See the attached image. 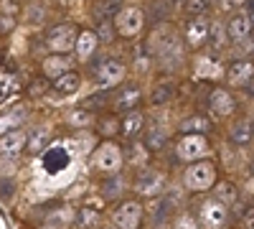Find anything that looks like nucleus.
<instances>
[{"label": "nucleus", "mask_w": 254, "mask_h": 229, "mask_svg": "<svg viewBox=\"0 0 254 229\" xmlns=\"http://www.w3.org/2000/svg\"><path fill=\"white\" fill-rule=\"evenodd\" d=\"M112 26H115V33H117L120 38L132 41V38H137V36L142 33V28H145V13H142V8H137V5H122V8L115 13V18H112Z\"/></svg>", "instance_id": "obj_1"}, {"label": "nucleus", "mask_w": 254, "mask_h": 229, "mask_svg": "<svg viewBox=\"0 0 254 229\" xmlns=\"http://www.w3.org/2000/svg\"><path fill=\"white\" fill-rule=\"evenodd\" d=\"M216 183V165L211 160H196V163H188V168L183 173V186L193 194L208 191L214 189Z\"/></svg>", "instance_id": "obj_2"}, {"label": "nucleus", "mask_w": 254, "mask_h": 229, "mask_svg": "<svg viewBox=\"0 0 254 229\" xmlns=\"http://www.w3.org/2000/svg\"><path fill=\"white\" fill-rule=\"evenodd\" d=\"M92 160V168L99 171V173H117L122 168V160H125V153L120 151V145L112 143V140H104L102 145L92 151L89 155Z\"/></svg>", "instance_id": "obj_3"}, {"label": "nucleus", "mask_w": 254, "mask_h": 229, "mask_svg": "<svg viewBox=\"0 0 254 229\" xmlns=\"http://www.w3.org/2000/svg\"><path fill=\"white\" fill-rule=\"evenodd\" d=\"M145 219V204L140 199H125L112 212V229H140Z\"/></svg>", "instance_id": "obj_4"}, {"label": "nucleus", "mask_w": 254, "mask_h": 229, "mask_svg": "<svg viewBox=\"0 0 254 229\" xmlns=\"http://www.w3.org/2000/svg\"><path fill=\"white\" fill-rule=\"evenodd\" d=\"M208 151H211L208 138L206 135H198V133H188V135H181L176 140V155L183 163H196V160L206 158Z\"/></svg>", "instance_id": "obj_5"}, {"label": "nucleus", "mask_w": 254, "mask_h": 229, "mask_svg": "<svg viewBox=\"0 0 254 229\" xmlns=\"http://www.w3.org/2000/svg\"><path fill=\"white\" fill-rule=\"evenodd\" d=\"M79 28L74 23H59L46 33V46L51 54H71L76 46Z\"/></svg>", "instance_id": "obj_6"}, {"label": "nucleus", "mask_w": 254, "mask_h": 229, "mask_svg": "<svg viewBox=\"0 0 254 229\" xmlns=\"http://www.w3.org/2000/svg\"><path fill=\"white\" fill-rule=\"evenodd\" d=\"M125 79H127V67H125V61H120V59L102 61V64L97 67V72H94V81H97V87H102V89H112V87L122 84Z\"/></svg>", "instance_id": "obj_7"}, {"label": "nucleus", "mask_w": 254, "mask_h": 229, "mask_svg": "<svg viewBox=\"0 0 254 229\" xmlns=\"http://www.w3.org/2000/svg\"><path fill=\"white\" fill-rule=\"evenodd\" d=\"M132 189L142 196V199H155L163 189H165V176L155 168H142L132 183Z\"/></svg>", "instance_id": "obj_8"}, {"label": "nucleus", "mask_w": 254, "mask_h": 229, "mask_svg": "<svg viewBox=\"0 0 254 229\" xmlns=\"http://www.w3.org/2000/svg\"><path fill=\"white\" fill-rule=\"evenodd\" d=\"M237 110V99L229 89H214L211 92V99H208V115L214 120H226L229 115H234Z\"/></svg>", "instance_id": "obj_9"}, {"label": "nucleus", "mask_w": 254, "mask_h": 229, "mask_svg": "<svg viewBox=\"0 0 254 229\" xmlns=\"http://www.w3.org/2000/svg\"><path fill=\"white\" fill-rule=\"evenodd\" d=\"M41 72H44L46 79H59L61 74L74 72V59L69 54H49L44 61H41Z\"/></svg>", "instance_id": "obj_10"}, {"label": "nucleus", "mask_w": 254, "mask_h": 229, "mask_svg": "<svg viewBox=\"0 0 254 229\" xmlns=\"http://www.w3.org/2000/svg\"><path fill=\"white\" fill-rule=\"evenodd\" d=\"M208 28H211V23H208L203 15L190 18L188 23H186V44H188L190 49L203 46L206 41H208Z\"/></svg>", "instance_id": "obj_11"}, {"label": "nucleus", "mask_w": 254, "mask_h": 229, "mask_svg": "<svg viewBox=\"0 0 254 229\" xmlns=\"http://www.w3.org/2000/svg\"><path fill=\"white\" fill-rule=\"evenodd\" d=\"M226 81L231 87H244L249 81H254V61H249V59L234 61V64L226 69Z\"/></svg>", "instance_id": "obj_12"}, {"label": "nucleus", "mask_w": 254, "mask_h": 229, "mask_svg": "<svg viewBox=\"0 0 254 229\" xmlns=\"http://www.w3.org/2000/svg\"><path fill=\"white\" fill-rule=\"evenodd\" d=\"M23 148H28V133L26 130H8L0 135V155H18Z\"/></svg>", "instance_id": "obj_13"}, {"label": "nucleus", "mask_w": 254, "mask_h": 229, "mask_svg": "<svg viewBox=\"0 0 254 229\" xmlns=\"http://www.w3.org/2000/svg\"><path fill=\"white\" fill-rule=\"evenodd\" d=\"M224 222H226V206L224 204H219L214 199V201H206L201 206V222L198 224H203L206 229H219Z\"/></svg>", "instance_id": "obj_14"}, {"label": "nucleus", "mask_w": 254, "mask_h": 229, "mask_svg": "<svg viewBox=\"0 0 254 229\" xmlns=\"http://www.w3.org/2000/svg\"><path fill=\"white\" fill-rule=\"evenodd\" d=\"M226 36L237 44H244V41L252 36V23H249V15L247 13H234L226 23Z\"/></svg>", "instance_id": "obj_15"}, {"label": "nucleus", "mask_w": 254, "mask_h": 229, "mask_svg": "<svg viewBox=\"0 0 254 229\" xmlns=\"http://www.w3.org/2000/svg\"><path fill=\"white\" fill-rule=\"evenodd\" d=\"M97 46H99V41H97V33L94 31H79V36H76V46H74V51H76V59L79 61H89L94 54H97Z\"/></svg>", "instance_id": "obj_16"}, {"label": "nucleus", "mask_w": 254, "mask_h": 229, "mask_svg": "<svg viewBox=\"0 0 254 229\" xmlns=\"http://www.w3.org/2000/svg\"><path fill=\"white\" fill-rule=\"evenodd\" d=\"M142 102V89L140 87H122V92L117 94V99H115V110L117 112H132V110H137V105Z\"/></svg>", "instance_id": "obj_17"}, {"label": "nucleus", "mask_w": 254, "mask_h": 229, "mask_svg": "<svg viewBox=\"0 0 254 229\" xmlns=\"http://www.w3.org/2000/svg\"><path fill=\"white\" fill-rule=\"evenodd\" d=\"M142 128H145V115L140 112V110H132V112H125V117H122V138H127V140H135L140 133H142Z\"/></svg>", "instance_id": "obj_18"}, {"label": "nucleus", "mask_w": 254, "mask_h": 229, "mask_svg": "<svg viewBox=\"0 0 254 229\" xmlns=\"http://www.w3.org/2000/svg\"><path fill=\"white\" fill-rule=\"evenodd\" d=\"M81 87V76L76 72H66V74H61L59 79H54V92L61 94V97H71L76 94Z\"/></svg>", "instance_id": "obj_19"}, {"label": "nucleus", "mask_w": 254, "mask_h": 229, "mask_svg": "<svg viewBox=\"0 0 254 229\" xmlns=\"http://www.w3.org/2000/svg\"><path fill=\"white\" fill-rule=\"evenodd\" d=\"M176 97V84L171 79H163V81H158V84L150 89V94H147V99H150V105H155V107H160V105H168Z\"/></svg>", "instance_id": "obj_20"}, {"label": "nucleus", "mask_w": 254, "mask_h": 229, "mask_svg": "<svg viewBox=\"0 0 254 229\" xmlns=\"http://www.w3.org/2000/svg\"><path fill=\"white\" fill-rule=\"evenodd\" d=\"M229 140L234 143V145H247V143H252V122L249 120H239V122H234L231 125V130H229Z\"/></svg>", "instance_id": "obj_21"}, {"label": "nucleus", "mask_w": 254, "mask_h": 229, "mask_svg": "<svg viewBox=\"0 0 254 229\" xmlns=\"http://www.w3.org/2000/svg\"><path fill=\"white\" fill-rule=\"evenodd\" d=\"M97 133H99V138H104V140L117 138V135L122 133V120H120V117H115V115L102 117V120L97 122Z\"/></svg>", "instance_id": "obj_22"}, {"label": "nucleus", "mask_w": 254, "mask_h": 229, "mask_svg": "<svg viewBox=\"0 0 254 229\" xmlns=\"http://www.w3.org/2000/svg\"><path fill=\"white\" fill-rule=\"evenodd\" d=\"M214 194H216V201L224 204V206L234 204V201L239 199V189H237L231 181H219V183H214Z\"/></svg>", "instance_id": "obj_23"}, {"label": "nucleus", "mask_w": 254, "mask_h": 229, "mask_svg": "<svg viewBox=\"0 0 254 229\" xmlns=\"http://www.w3.org/2000/svg\"><path fill=\"white\" fill-rule=\"evenodd\" d=\"M147 158H150V151H147V145L142 140H132L127 153H125V160H130L132 165H145Z\"/></svg>", "instance_id": "obj_24"}, {"label": "nucleus", "mask_w": 254, "mask_h": 229, "mask_svg": "<svg viewBox=\"0 0 254 229\" xmlns=\"http://www.w3.org/2000/svg\"><path fill=\"white\" fill-rule=\"evenodd\" d=\"M208 128H211V120H206L203 115H193V117L183 120V125H181L183 135H188V133H198V135H206V130H208Z\"/></svg>", "instance_id": "obj_25"}, {"label": "nucleus", "mask_w": 254, "mask_h": 229, "mask_svg": "<svg viewBox=\"0 0 254 229\" xmlns=\"http://www.w3.org/2000/svg\"><path fill=\"white\" fill-rule=\"evenodd\" d=\"M92 112H87V110H71L69 115H66V125H71V128H76V130H89V125H92Z\"/></svg>", "instance_id": "obj_26"}, {"label": "nucleus", "mask_w": 254, "mask_h": 229, "mask_svg": "<svg viewBox=\"0 0 254 229\" xmlns=\"http://www.w3.org/2000/svg\"><path fill=\"white\" fill-rule=\"evenodd\" d=\"M226 28L221 26V23H211V28H208V41L206 44L214 49V51H221L224 49V44H226Z\"/></svg>", "instance_id": "obj_27"}, {"label": "nucleus", "mask_w": 254, "mask_h": 229, "mask_svg": "<svg viewBox=\"0 0 254 229\" xmlns=\"http://www.w3.org/2000/svg\"><path fill=\"white\" fill-rule=\"evenodd\" d=\"M142 143L147 145V151H160L163 145L168 143V133L165 130L160 133V125H153L150 133H147V140H142Z\"/></svg>", "instance_id": "obj_28"}, {"label": "nucleus", "mask_w": 254, "mask_h": 229, "mask_svg": "<svg viewBox=\"0 0 254 229\" xmlns=\"http://www.w3.org/2000/svg\"><path fill=\"white\" fill-rule=\"evenodd\" d=\"M97 41H99V44H112V41H115V26H112V20H102V23L97 26Z\"/></svg>", "instance_id": "obj_29"}, {"label": "nucleus", "mask_w": 254, "mask_h": 229, "mask_svg": "<svg viewBox=\"0 0 254 229\" xmlns=\"http://www.w3.org/2000/svg\"><path fill=\"white\" fill-rule=\"evenodd\" d=\"M79 222V227L81 229H92V227H97V219H99V212H94V209H87V206H81V212H79V217H76Z\"/></svg>", "instance_id": "obj_30"}, {"label": "nucleus", "mask_w": 254, "mask_h": 229, "mask_svg": "<svg viewBox=\"0 0 254 229\" xmlns=\"http://www.w3.org/2000/svg\"><path fill=\"white\" fill-rule=\"evenodd\" d=\"M15 191H18V183L13 178H0V201L10 204L15 199Z\"/></svg>", "instance_id": "obj_31"}, {"label": "nucleus", "mask_w": 254, "mask_h": 229, "mask_svg": "<svg viewBox=\"0 0 254 229\" xmlns=\"http://www.w3.org/2000/svg\"><path fill=\"white\" fill-rule=\"evenodd\" d=\"M183 10L190 15V18H198L208 10V0H186L183 3Z\"/></svg>", "instance_id": "obj_32"}, {"label": "nucleus", "mask_w": 254, "mask_h": 229, "mask_svg": "<svg viewBox=\"0 0 254 229\" xmlns=\"http://www.w3.org/2000/svg\"><path fill=\"white\" fill-rule=\"evenodd\" d=\"M26 18L31 20V23H44V20H46V8L41 3H31L26 8Z\"/></svg>", "instance_id": "obj_33"}, {"label": "nucleus", "mask_w": 254, "mask_h": 229, "mask_svg": "<svg viewBox=\"0 0 254 229\" xmlns=\"http://www.w3.org/2000/svg\"><path fill=\"white\" fill-rule=\"evenodd\" d=\"M173 229H201V224L190 214H178L176 222H173Z\"/></svg>", "instance_id": "obj_34"}, {"label": "nucleus", "mask_w": 254, "mask_h": 229, "mask_svg": "<svg viewBox=\"0 0 254 229\" xmlns=\"http://www.w3.org/2000/svg\"><path fill=\"white\" fill-rule=\"evenodd\" d=\"M15 15H5V13H0V36H5V33H13L15 31Z\"/></svg>", "instance_id": "obj_35"}, {"label": "nucleus", "mask_w": 254, "mask_h": 229, "mask_svg": "<svg viewBox=\"0 0 254 229\" xmlns=\"http://www.w3.org/2000/svg\"><path fill=\"white\" fill-rule=\"evenodd\" d=\"M46 92H49V81H46V79H36V81H33V84H31V89H28V94H31V99H36L38 94H41V97H44Z\"/></svg>", "instance_id": "obj_36"}, {"label": "nucleus", "mask_w": 254, "mask_h": 229, "mask_svg": "<svg viewBox=\"0 0 254 229\" xmlns=\"http://www.w3.org/2000/svg\"><path fill=\"white\" fill-rule=\"evenodd\" d=\"M198 72H203V76H219L221 69H214V67H211V59H206V61L198 64Z\"/></svg>", "instance_id": "obj_37"}, {"label": "nucleus", "mask_w": 254, "mask_h": 229, "mask_svg": "<svg viewBox=\"0 0 254 229\" xmlns=\"http://www.w3.org/2000/svg\"><path fill=\"white\" fill-rule=\"evenodd\" d=\"M15 10H18V3H15V0H3V3H0V13L15 15Z\"/></svg>", "instance_id": "obj_38"}, {"label": "nucleus", "mask_w": 254, "mask_h": 229, "mask_svg": "<svg viewBox=\"0 0 254 229\" xmlns=\"http://www.w3.org/2000/svg\"><path fill=\"white\" fill-rule=\"evenodd\" d=\"M13 120H15V115L0 117V135H3V133H8V130H15V128H13Z\"/></svg>", "instance_id": "obj_39"}, {"label": "nucleus", "mask_w": 254, "mask_h": 229, "mask_svg": "<svg viewBox=\"0 0 254 229\" xmlns=\"http://www.w3.org/2000/svg\"><path fill=\"white\" fill-rule=\"evenodd\" d=\"M242 224H244V229H254V206H249V209L244 212Z\"/></svg>", "instance_id": "obj_40"}, {"label": "nucleus", "mask_w": 254, "mask_h": 229, "mask_svg": "<svg viewBox=\"0 0 254 229\" xmlns=\"http://www.w3.org/2000/svg\"><path fill=\"white\" fill-rule=\"evenodd\" d=\"M247 15H249V23H252V31H254V8H252V10H249Z\"/></svg>", "instance_id": "obj_41"}, {"label": "nucleus", "mask_w": 254, "mask_h": 229, "mask_svg": "<svg viewBox=\"0 0 254 229\" xmlns=\"http://www.w3.org/2000/svg\"><path fill=\"white\" fill-rule=\"evenodd\" d=\"M252 122V140H254V120H249Z\"/></svg>", "instance_id": "obj_42"}, {"label": "nucleus", "mask_w": 254, "mask_h": 229, "mask_svg": "<svg viewBox=\"0 0 254 229\" xmlns=\"http://www.w3.org/2000/svg\"><path fill=\"white\" fill-rule=\"evenodd\" d=\"M99 229H112V227H99Z\"/></svg>", "instance_id": "obj_43"}, {"label": "nucleus", "mask_w": 254, "mask_h": 229, "mask_svg": "<svg viewBox=\"0 0 254 229\" xmlns=\"http://www.w3.org/2000/svg\"><path fill=\"white\" fill-rule=\"evenodd\" d=\"M15 3H20V0H15Z\"/></svg>", "instance_id": "obj_44"}]
</instances>
